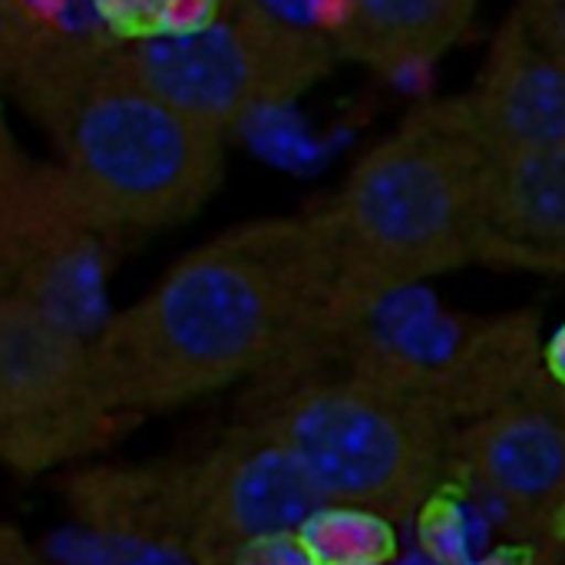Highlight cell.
Masks as SVG:
<instances>
[{
  "label": "cell",
  "mask_w": 565,
  "mask_h": 565,
  "mask_svg": "<svg viewBox=\"0 0 565 565\" xmlns=\"http://www.w3.org/2000/svg\"><path fill=\"white\" fill-rule=\"evenodd\" d=\"M354 321L341 242L324 209L245 222L209 238L93 331L89 348L116 417L159 414Z\"/></svg>",
  "instance_id": "1"
},
{
  "label": "cell",
  "mask_w": 565,
  "mask_h": 565,
  "mask_svg": "<svg viewBox=\"0 0 565 565\" xmlns=\"http://www.w3.org/2000/svg\"><path fill=\"white\" fill-rule=\"evenodd\" d=\"M50 73L33 76V93L83 225L162 232L202 212L225 175V132L162 99L119 50L76 46Z\"/></svg>",
  "instance_id": "2"
},
{
  "label": "cell",
  "mask_w": 565,
  "mask_h": 565,
  "mask_svg": "<svg viewBox=\"0 0 565 565\" xmlns=\"http://www.w3.org/2000/svg\"><path fill=\"white\" fill-rule=\"evenodd\" d=\"M490 166L467 99L414 109L351 166L328 218L358 318L387 291L490 258Z\"/></svg>",
  "instance_id": "3"
},
{
  "label": "cell",
  "mask_w": 565,
  "mask_h": 565,
  "mask_svg": "<svg viewBox=\"0 0 565 565\" xmlns=\"http://www.w3.org/2000/svg\"><path fill=\"white\" fill-rule=\"evenodd\" d=\"M440 414L427 394L354 371L295 391L268 434L298 457L324 503L397 520L434 497L447 454Z\"/></svg>",
  "instance_id": "4"
},
{
  "label": "cell",
  "mask_w": 565,
  "mask_h": 565,
  "mask_svg": "<svg viewBox=\"0 0 565 565\" xmlns=\"http://www.w3.org/2000/svg\"><path fill=\"white\" fill-rule=\"evenodd\" d=\"M119 53L146 86L218 132L298 99L331 63L318 33L248 0L199 30L149 33Z\"/></svg>",
  "instance_id": "5"
},
{
  "label": "cell",
  "mask_w": 565,
  "mask_h": 565,
  "mask_svg": "<svg viewBox=\"0 0 565 565\" xmlns=\"http://www.w3.org/2000/svg\"><path fill=\"white\" fill-rule=\"evenodd\" d=\"M93 331L43 295H0V463L43 473L103 444L109 411L89 348Z\"/></svg>",
  "instance_id": "6"
},
{
  "label": "cell",
  "mask_w": 565,
  "mask_h": 565,
  "mask_svg": "<svg viewBox=\"0 0 565 565\" xmlns=\"http://www.w3.org/2000/svg\"><path fill=\"white\" fill-rule=\"evenodd\" d=\"M321 493L298 457L262 434L215 454L192 480V523L215 543H245L288 536L321 507Z\"/></svg>",
  "instance_id": "7"
},
{
  "label": "cell",
  "mask_w": 565,
  "mask_h": 565,
  "mask_svg": "<svg viewBox=\"0 0 565 565\" xmlns=\"http://www.w3.org/2000/svg\"><path fill=\"white\" fill-rule=\"evenodd\" d=\"M467 103L490 152L565 142V66L546 56L513 17L500 30Z\"/></svg>",
  "instance_id": "8"
},
{
  "label": "cell",
  "mask_w": 565,
  "mask_h": 565,
  "mask_svg": "<svg viewBox=\"0 0 565 565\" xmlns=\"http://www.w3.org/2000/svg\"><path fill=\"white\" fill-rule=\"evenodd\" d=\"M460 463L503 507L565 503V424L540 407H500L467 430Z\"/></svg>",
  "instance_id": "9"
},
{
  "label": "cell",
  "mask_w": 565,
  "mask_h": 565,
  "mask_svg": "<svg viewBox=\"0 0 565 565\" xmlns=\"http://www.w3.org/2000/svg\"><path fill=\"white\" fill-rule=\"evenodd\" d=\"M487 225L490 258L565 265V142L493 152Z\"/></svg>",
  "instance_id": "10"
},
{
  "label": "cell",
  "mask_w": 565,
  "mask_h": 565,
  "mask_svg": "<svg viewBox=\"0 0 565 565\" xmlns=\"http://www.w3.org/2000/svg\"><path fill=\"white\" fill-rule=\"evenodd\" d=\"M480 0H338L341 53L381 70L407 73L440 60L470 26Z\"/></svg>",
  "instance_id": "11"
},
{
  "label": "cell",
  "mask_w": 565,
  "mask_h": 565,
  "mask_svg": "<svg viewBox=\"0 0 565 565\" xmlns=\"http://www.w3.org/2000/svg\"><path fill=\"white\" fill-rule=\"evenodd\" d=\"M295 536L315 565H391L401 553L394 520L348 503H321Z\"/></svg>",
  "instance_id": "12"
},
{
  "label": "cell",
  "mask_w": 565,
  "mask_h": 565,
  "mask_svg": "<svg viewBox=\"0 0 565 565\" xmlns=\"http://www.w3.org/2000/svg\"><path fill=\"white\" fill-rule=\"evenodd\" d=\"M417 523V550L427 553L434 563L460 565L470 556L487 550L490 516L460 497L434 493L414 516Z\"/></svg>",
  "instance_id": "13"
},
{
  "label": "cell",
  "mask_w": 565,
  "mask_h": 565,
  "mask_svg": "<svg viewBox=\"0 0 565 565\" xmlns=\"http://www.w3.org/2000/svg\"><path fill=\"white\" fill-rule=\"evenodd\" d=\"M516 26L559 66H565V0H520Z\"/></svg>",
  "instance_id": "14"
},
{
  "label": "cell",
  "mask_w": 565,
  "mask_h": 565,
  "mask_svg": "<svg viewBox=\"0 0 565 565\" xmlns=\"http://www.w3.org/2000/svg\"><path fill=\"white\" fill-rule=\"evenodd\" d=\"M99 20L122 36H149L159 30L166 0H93Z\"/></svg>",
  "instance_id": "15"
},
{
  "label": "cell",
  "mask_w": 565,
  "mask_h": 565,
  "mask_svg": "<svg viewBox=\"0 0 565 565\" xmlns=\"http://www.w3.org/2000/svg\"><path fill=\"white\" fill-rule=\"evenodd\" d=\"M235 565H315L301 550L298 536H265L235 550Z\"/></svg>",
  "instance_id": "16"
},
{
  "label": "cell",
  "mask_w": 565,
  "mask_h": 565,
  "mask_svg": "<svg viewBox=\"0 0 565 565\" xmlns=\"http://www.w3.org/2000/svg\"><path fill=\"white\" fill-rule=\"evenodd\" d=\"M36 26H46V23H60L63 13L73 7V0H13Z\"/></svg>",
  "instance_id": "17"
},
{
  "label": "cell",
  "mask_w": 565,
  "mask_h": 565,
  "mask_svg": "<svg viewBox=\"0 0 565 565\" xmlns=\"http://www.w3.org/2000/svg\"><path fill=\"white\" fill-rule=\"evenodd\" d=\"M543 364H546L550 377L565 391V321L550 334L546 351H543Z\"/></svg>",
  "instance_id": "18"
},
{
  "label": "cell",
  "mask_w": 565,
  "mask_h": 565,
  "mask_svg": "<svg viewBox=\"0 0 565 565\" xmlns=\"http://www.w3.org/2000/svg\"><path fill=\"white\" fill-rule=\"evenodd\" d=\"M26 556H30L26 546H23L10 530L0 526V565H20Z\"/></svg>",
  "instance_id": "19"
},
{
  "label": "cell",
  "mask_w": 565,
  "mask_h": 565,
  "mask_svg": "<svg viewBox=\"0 0 565 565\" xmlns=\"http://www.w3.org/2000/svg\"><path fill=\"white\" fill-rule=\"evenodd\" d=\"M460 565H520V556L510 550H483L477 556H470L467 563Z\"/></svg>",
  "instance_id": "20"
},
{
  "label": "cell",
  "mask_w": 565,
  "mask_h": 565,
  "mask_svg": "<svg viewBox=\"0 0 565 565\" xmlns=\"http://www.w3.org/2000/svg\"><path fill=\"white\" fill-rule=\"evenodd\" d=\"M391 565H440V563H434V559H430L427 553L414 550V553H407V556H404V553H397V556H394V563H391Z\"/></svg>",
  "instance_id": "21"
},
{
  "label": "cell",
  "mask_w": 565,
  "mask_h": 565,
  "mask_svg": "<svg viewBox=\"0 0 565 565\" xmlns=\"http://www.w3.org/2000/svg\"><path fill=\"white\" fill-rule=\"evenodd\" d=\"M20 565H46V563H40V559H33V556H26V559H23V563Z\"/></svg>",
  "instance_id": "22"
},
{
  "label": "cell",
  "mask_w": 565,
  "mask_h": 565,
  "mask_svg": "<svg viewBox=\"0 0 565 565\" xmlns=\"http://www.w3.org/2000/svg\"><path fill=\"white\" fill-rule=\"evenodd\" d=\"M0 3H13V0H0Z\"/></svg>",
  "instance_id": "23"
}]
</instances>
